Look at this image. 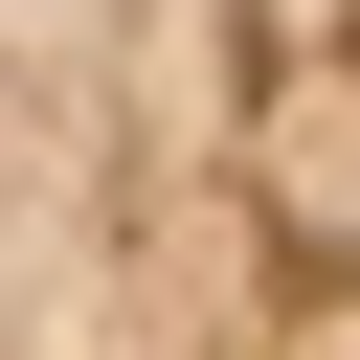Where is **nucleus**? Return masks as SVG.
Instances as JSON below:
<instances>
[{"mask_svg":"<svg viewBox=\"0 0 360 360\" xmlns=\"http://www.w3.org/2000/svg\"><path fill=\"white\" fill-rule=\"evenodd\" d=\"M0 360H360V0H0Z\"/></svg>","mask_w":360,"mask_h":360,"instance_id":"1","label":"nucleus"}]
</instances>
